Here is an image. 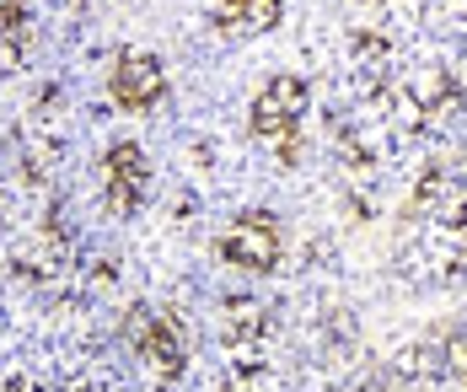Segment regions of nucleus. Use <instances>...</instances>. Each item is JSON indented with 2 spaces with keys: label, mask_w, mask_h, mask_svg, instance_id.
<instances>
[{
  "label": "nucleus",
  "mask_w": 467,
  "mask_h": 392,
  "mask_svg": "<svg viewBox=\"0 0 467 392\" xmlns=\"http://www.w3.org/2000/svg\"><path fill=\"white\" fill-rule=\"evenodd\" d=\"M167 92V76H161V59L156 54H124L119 70H113V98L124 108H150V102Z\"/></svg>",
  "instance_id": "nucleus-3"
},
{
  "label": "nucleus",
  "mask_w": 467,
  "mask_h": 392,
  "mask_svg": "<svg viewBox=\"0 0 467 392\" xmlns=\"http://www.w3.org/2000/svg\"><path fill=\"white\" fill-rule=\"evenodd\" d=\"M130 339H135V349H140L150 366L178 371V360H183V334H178V323H172L167 312H140V317L130 323Z\"/></svg>",
  "instance_id": "nucleus-4"
},
{
  "label": "nucleus",
  "mask_w": 467,
  "mask_h": 392,
  "mask_svg": "<svg viewBox=\"0 0 467 392\" xmlns=\"http://www.w3.org/2000/svg\"><path fill=\"white\" fill-rule=\"evenodd\" d=\"M221 253L232 258L236 269H275V258H280V232H275L269 215H242L236 226H226Z\"/></svg>",
  "instance_id": "nucleus-2"
},
{
  "label": "nucleus",
  "mask_w": 467,
  "mask_h": 392,
  "mask_svg": "<svg viewBox=\"0 0 467 392\" xmlns=\"http://www.w3.org/2000/svg\"><path fill=\"white\" fill-rule=\"evenodd\" d=\"M301 113H306V87L296 76H280L253 102V135L269 140V146H290L296 129H301Z\"/></svg>",
  "instance_id": "nucleus-1"
},
{
  "label": "nucleus",
  "mask_w": 467,
  "mask_h": 392,
  "mask_svg": "<svg viewBox=\"0 0 467 392\" xmlns=\"http://www.w3.org/2000/svg\"><path fill=\"white\" fill-rule=\"evenodd\" d=\"M446 382H451V392H467V339H457L446 355Z\"/></svg>",
  "instance_id": "nucleus-7"
},
{
  "label": "nucleus",
  "mask_w": 467,
  "mask_h": 392,
  "mask_svg": "<svg viewBox=\"0 0 467 392\" xmlns=\"http://www.w3.org/2000/svg\"><path fill=\"white\" fill-rule=\"evenodd\" d=\"M275 5H280V0H221L215 16H221L226 27H247V22H269Z\"/></svg>",
  "instance_id": "nucleus-6"
},
{
  "label": "nucleus",
  "mask_w": 467,
  "mask_h": 392,
  "mask_svg": "<svg viewBox=\"0 0 467 392\" xmlns=\"http://www.w3.org/2000/svg\"><path fill=\"white\" fill-rule=\"evenodd\" d=\"M145 194V156L140 146H113L108 150V199L113 210H135Z\"/></svg>",
  "instance_id": "nucleus-5"
}]
</instances>
